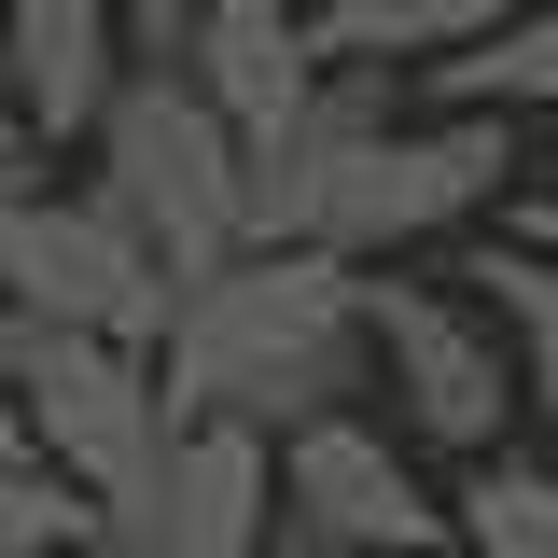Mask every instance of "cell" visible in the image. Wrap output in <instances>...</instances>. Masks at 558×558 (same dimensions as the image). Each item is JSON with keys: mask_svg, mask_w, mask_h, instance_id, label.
<instances>
[{"mask_svg": "<svg viewBox=\"0 0 558 558\" xmlns=\"http://www.w3.org/2000/svg\"><path fill=\"white\" fill-rule=\"evenodd\" d=\"M363 391H377V336H363V266H336V252H238L168 322V418L293 447Z\"/></svg>", "mask_w": 558, "mask_h": 558, "instance_id": "1", "label": "cell"}, {"mask_svg": "<svg viewBox=\"0 0 558 558\" xmlns=\"http://www.w3.org/2000/svg\"><path fill=\"white\" fill-rule=\"evenodd\" d=\"M84 154H98V196L154 238V266L182 279V293L252 252V140L209 112L196 70H126V98L98 112Z\"/></svg>", "mask_w": 558, "mask_h": 558, "instance_id": "2", "label": "cell"}, {"mask_svg": "<svg viewBox=\"0 0 558 558\" xmlns=\"http://www.w3.org/2000/svg\"><path fill=\"white\" fill-rule=\"evenodd\" d=\"M502 182H517V126H502V112H391V126L349 154V182L322 196V238H307V252H336V266H405L433 238L488 223Z\"/></svg>", "mask_w": 558, "mask_h": 558, "instance_id": "3", "label": "cell"}, {"mask_svg": "<svg viewBox=\"0 0 558 558\" xmlns=\"http://www.w3.org/2000/svg\"><path fill=\"white\" fill-rule=\"evenodd\" d=\"M0 307H14L28 336H112V349H154V363H168L182 279L154 266V238H140L98 182H57V196L14 209V238H0Z\"/></svg>", "mask_w": 558, "mask_h": 558, "instance_id": "4", "label": "cell"}, {"mask_svg": "<svg viewBox=\"0 0 558 558\" xmlns=\"http://www.w3.org/2000/svg\"><path fill=\"white\" fill-rule=\"evenodd\" d=\"M363 336H377V391L418 447L447 461H502V418H517V363H502V322H488L461 279H405L363 266Z\"/></svg>", "mask_w": 558, "mask_h": 558, "instance_id": "5", "label": "cell"}, {"mask_svg": "<svg viewBox=\"0 0 558 558\" xmlns=\"http://www.w3.org/2000/svg\"><path fill=\"white\" fill-rule=\"evenodd\" d=\"M168 363L154 349H112V336H28V447L57 461L84 502H98V531L126 517L154 461H168Z\"/></svg>", "mask_w": 558, "mask_h": 558, "instance_id": "6", "label": "cell"}, {"mask_svg": "<svg viewBox=\"0 0 558 558\" xmlns=\"http://www.w3.org/2000/svg\"><path fill=\"white\" fill-rule=\"evenodd\" d=\"M279 531H307L336 558H447L461 545V502H433L418 461H405V433L349 405V418H322V433L279 447Z\"/></svg>", "mask_w": 558, "mask_h": 558, "instance_id": "7", "label": "cell"}, {"mask_svg": "<svg viewBox=\"0 0 558 558\" xmlns=\"http://www.w3.org/2000/svg\"><path fill=\"white\" fill-rule=\"evenodd\" d=\"M126 70H140V0H0V112L43 154H84Z\"/></svg>", "mask_w": 558, "mask_h": 558, "instance_id": "8", "label": "cell"}, {"mask_svg": "<svg viewBox=\"0 0 558 558\" xmlns=\"http://www.w3.org/2000/svg\"><path fill=\"white\" fill-rule=\"evenodd\" d=\"M112 545H140V558H266L279 545V447L223 433V418H182L154 488L112 517Z\"/></svg>", "mask_w": 558, "mask_h": 558, "instance_id": "9", "label": "cell"}, {"mask_svg": "<svg viewBox=\"0 0 558 558\" xmlns=\"http://www.w3.org/2000/svg\"><path fill=\"white\" fill-rule=\"evenodd\" d=\"M391 126V70H322V98L279 140H252V252H307L322 238V196L349 182V154Z\"/></svg>", "mask_w": 558, "mask_h": 558, "instance_id": "10", "label": "cell"}, {"mask_svg": "<svg viewBox=\"0 0 558 558\" xmlns=\"http://www.w3.org/2000/svg\"><path fill=\"white\" fill-rule=\"evenodd\" d=\"M182 70L209 84V112H223L238 140H279L307 98H322V43H307L293 14H252V0H209V14H196V57H182Z\"/></svg>", "mask_w": 558, "mask_h": 558, "instance_id": "11", "label": "cell"}, {"mask_svg": "<svg viewBox=\"0 0 558 558\" xmlns=\"http://www.w3.org/2000/svg\"><path fill=\"white\" fill-rule=\"evenodd\" d=\"M531 0H322V70H447L475 57V43H502Z\"/></svg>", "mask_w": 558, "mask_h": 558, "instance_id": "12", "label": "cell"}, {"mask_svg": "<svg viewBox=\"0 0 558 558\" xmlns=\"http://www.w3.org/2000/svg\"><path fill=\"white\" fill-rule=\"evenodd\" d=\"M461 293H475L488 322H502V363H517V405L545 418L558 433V266L545 252H531V238H502V223H488V238H461Z\"/></svg>", "mask_w": 558, "mask_h": 558, "instance_id": "13", "label": "cell"}, {"mask_svg": "<svg viewBox=\"0 0 558 558\" xmlns=\"http://www.w3.org/2000/svg\"><path fill=\"white\" fill-rule=\"evenodd\" d=\"M433 84V112H502V126H531V112H558V0H531L502 43H475V57L418 70Z\"/></svg>", "mask_w": 558, "mask_h": 558, "instance_id": "14", "label": "cell"}, {"mask_svg": "<svg viewBox=\"0 0 558 558\" xmlns=\"http://www.w3.org/2000/svg\"><path fill=\"white\" fill-rule=\"evenodd\" d=\"M461 558H558V461H475L461 475Z\"/></svg>", "mask_w": 558, "mask_h": 558, "instance_id": "15", "label": "cell"}, {"mask_svg": "<svg viewBox=\"0 0 558 558\" xmlns=\"http://www.w3.org/2000/svg\"><path fill=\"white\" fill-rule=\"evenodd\" d=\"M84 545H98V502H84L57 461L14 447V461H0V558H84Z\"/></svg>", "mask_w": 558, "mask_h": 558, "instance_id": "16", "label": "cell"}, {"mask_svg": "<svg viewBox=\"0 0 558 558\" xmlns=\"http://www.w3.org/2000/svg\"><path fill=\"white\" fill-rule=\"evenodd\" d=\"M28 196H57V154L0 112V238H14V209H28Z\"/></svg>", "mask_w": 558, "mask_h": 558, "instance_id": "17", "label": "cell"}, {"mask_svg": "<svg viewBox=\"0 0 558 558\" xmlns=\"http://www.w3.org/2000/svg\"><path fill=\"white\" fill-rule=\"evenodd\" d=\"M14 447H28V322L0 307V461H14ZM28 461H43V447H28Z\"/></svg>", "mask_w": 558, "mask_h": 558, "instance_id": "18", "label": "cell"}, {"mask_svg": "<svg viewBox=\"0 0 558 558\" xmlns=\"http://www.w3.org/2000/svg\"><path fill=\"white\" fill-rule=\"evenodd\" d=\"M196 14H209V0H140V70H182V57H196Z\"/></svg>", "mask_w": 558, "mask_h": 558, "instance_id": "19", "label": "cell"}, {"mask_svg": "<svg viewBox=\"0 0 558 558\" xmlns=\"http://www.w3.org/2000/svg\"><path fill=\"white\" fill-rule=\"evenodd\" d=\"M502 238H531V252L558 266V182H545V196H502Z\"/></svg>", "mask_w": 558, "mask_h": 558, "instance_id": "20", "label": "cell"}, {"mask_svg": "<svg viewBox=\"0 0 558 558\" xmlns=\"http://www.w3.org/2000/svg\"><path fill=\"white\" fill-rule=\"evenodd\" d=\"M252 14H293V28H322V0H252Z\"/></svg>", "mask_w": 558, "mask_h": 558, "instance_id": "21", "label": "cell"}, {"mask_svg": "<svg viewBox=\"0 0 558 558\" xmlns=\"http://www.w3.org/2000/svg\"><path fill=\"white\" fill-rule=\"evenodd\" d=\"M266 558H336V545H307V531H279V545H266Z\"/></svg>", "mask_w": 558, "mask_h": 558, "instance_id": "22", "label": "cell"}, {"mask_svg": "<svg viewBox=\"0 0 558 558\" xmlns=\"http://www.w3.org/2000/svg\"><path fill=\"white\" fill-rule=\"evenodd\" d=\"M84 558H140V545H112V531H98V545H84Z\"/></svg>", "mask_w": 558, "mask_h": 558, "instance_id": "23", "label": "cell"}, {"mask_svg": "<svg viewBox=\"0 0 558 558\" xmlns=\"http://www.w3.org/2000/svg\"><path fill=\"white\" fill-rule=\"evenodd\" d=\"M447 558H461V545H447Z\"/></svg>", "mask_w": 558, "mask_h": 558, "instance_id": "24", "label": "cell"}]
</instances>
